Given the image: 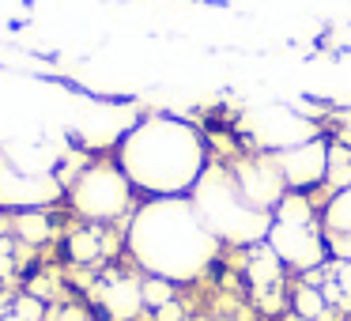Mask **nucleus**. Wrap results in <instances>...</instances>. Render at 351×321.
Returning a JSON list of instances; mask_svg holds the SVG:
<instances>
[{
  "label": "nucleus",
  "instance_id": "nucleus-13",
  "mask_svg": "<svg viewBox=\"0 0 351 321\" xmlns=\"http://www.w3.org/2000/svg\"><path fill=\"white\" fill-rule=\"evenodd\" d=\"M12 235L19 238L23 246H42L49 235H53V223L42 208H27V212L12 215Z\"/></svg>",
  "mask_w": 351,
  "mask_h": 321
},
{
  "label": "nucleus",
  "instance_id": "nucleus-7",
  "mask_svg": "<svg viewBox=\"0 0 351 321\" xmlns=\"http://www.w3.org/2000/svg\"><path fill=\"white\" fill-rule=\"evenodd\" d=\"M230 174H234L242 197L250 200L253 208H261V212H272V208L287 197V182H283L280 167H276L272 152L245 155V159H238L234 167H230Z\"/></svg>",
  "mask_w": 351,
  "mask_h": 321
},
{
  "label": "nucleus",
  "instance_id": "nucleus-5",
  "mask_svg": "<svg viewBox=\"0 0 351 321\" xmlns=\"http://www.w3.org/2000/svg\"><path fill=\"white\" fill-rule=\"evenodd\" d=\"M265 242L283 261V268H295V272H313L332 257L317 219H272Z\"/></svg>",
  "mask_w": 351,
  "mask_h": 321
},
{
  "label": "nucleus",
  "instance_id": "nucleus-12",
  "mask_svg": "<svg viewBox=\"0 0 351 321\" xmlns=\"http://www.w3.org/2000/svg\"><path fill=\"white\" fill-rule=\"evenodd\" d=\"M250 280H253V287H257V295H265V291H268V298H280L283 261L268 250V242L250 246Z\"/></svg>",
  "mask_w": 351,
  "mask_h": 321
},
{
  "label": "nucleus",
  "instance_id": "nucleus-11",
  "mask_svg": "<svg viewBox=\"0 0 351 321\" xmlns=\"http://www.w3.org/2000/svg\"><path fill=\"white\" fill-rule=\"evenodd\" d=\"M69 257L76 261V265H99V261H106L110 253H114V235L106 230V223H84V227H76L69 235Z\"/></svg>",
  "mask_w": 351,
  "mask_h": 321
},
{
  "label": "nucleus",
  "instance_id": "nucleus-6",
  "mask_svg": "<svg viewBox=\"0 0 351 321\" xmlns=\"http://www.w3.org/2000/svg\"><path fill=\"white\" fill-rule=\"evenodd\" d=\"M242 132L261 147V152H283V147H295L302 140L317 136V125L310 117H298L287 106H265L253 117L242 121Z\"/></svg>",
  "mask_w": 351,
  "mask_h": 321
},
{
  "label": "nucleus",
  "instance_id": "nucleus-14",
  "mask_svg": "<svg viewBox=\"0 0 351 321\" xmlns=\"http://www.w3.org/2000/svg\"><path fill=\"white\" fill-rule=\"evenodd\" d=\"M291 306H295V313H298L302 321H325L328 310H332V302H328L325 291H321L313 280H306L302 287H295V295H291Z\"/></svg>",
  "mask_w": 351,
  "mask_h": 321
},
{
  "label": "nucleus",
  "instance_id": "nucleus-3",
  "mask_svg": "<svg viewBox=\"0 0 351 321\" xmlns=\"http://www.w3.org/2000/svg\"><path fill=\"white\" fill-rule=\"evenodd\" d=\"M189 200L197 208V215L204 219V227L212 230L219 242L230 246H257L268 238L272 227V212H261L242 197L230 167H204V174L197 178V185L189 189Z\"/></svg>",
  "mask_w": 351,
  "mask_h": 321
},
{
  "label": "nucleus",
  "instance_id": "nucleus-2",
  "mask_svg": "<svg viewBox=\"0 0 351 321\" xmlns=\"http://www.w3.org/2000/svg\"><path fill=\"white\" fill-rule=\"evenodd\" d=\"M117 167L152 197H182L197 185L208 167L204 136L178 117H147L136 121L117 144Z\"/></svg>",
  "mask_w": 351,
  "mask_h": 321
},
{
  "label": "nucleus",
  "instance_id": "nucleus-15",
  "mask_svg": "<svg viewBox=\"0 0 351 321\" xmlns=\"http://www.w3.org/2000/svg\"><path fill=\"white\" fill-rule=\"evenodd\" d=\"M140 291H144V306H152V310L174 302V283L162 280V276H147V280H140Z\"/></svg>",
  "mask_w": 351,
  "mask_h": 321
},
{
  "label": "nucleus",
  "instance_id": "nucleus-1",
  "mask_svg": "<svg viewBox=\"0 0 351 321\" xmlns=\"http://www.w3.org/2000/svg\"><path fill=\"white\" fill-rule=\"evenodd\" d=\"M129 253L147 276H162L170 283L197 280L219 253V238L204 227L193 200L155 197L132 215Z\"/></svg>",
  "mask_w": 351,
  "mask_h": 321
},
{
  "label": "nucleus",
  "instance_id": "nucleus-8",
  "mask_svg": "<svg viewBox=\"0 0 351 321\" xmlns=\"http://www.w3.org/2000/svg\"><path fill=\"white\" fill-rule=\"evenodd\" d=\"M276 167H280L287 189L295 193H306L313 185H325L328 178V140L313 136V140H302L295 147H283V152H272Z\"/></svg>",
  "mask_w": 351,
  "mask_h": 321
},
{
  "label": "nucleus",
  "instance_id": "nucleus-9",
  "mask_svg": "<svg viewBox=\"0 0 351 321\" xmlns=\"http://www.w3.org/2000/svg\"><path fill=\"white\" fill-rule=\"evenodd\" d=\"M95 302L106 310V318L114 321H132L140 310H144V291H140V280L121 272H106L95 283Z\"/></svg>",
  "mask_w": 351,
  "mask_h": 321
},
{
  "label": "nucleus",
  "instance_id": "nucleus-10",
  "mask_svg": "<svg viewBox=\"0 0 351 321\" xmlns=\"http://www.w3.org/2000/svg\"><path fill=\"white\" fill-rule=\"evenodd\" d=\"M321 230H325L328 253L340 261H351V185L332 193V200L321 212Z\"/></svg>",
  "mask_w": 351,
  "mask_h": 321
},
{
  "label": "nucleus",
  "instance_id": "nucleus-4",
  "mask_svg": "<svg viewBox=\"0 0 351 321\" xmlns=\"http://www.w3.org/2000/svg\"><path fill=\"white\" fill-rule=\"evenodd\" d=\"M69 204L76 208L80 219L87 223H114L132 208V182L125 170L110 159H91L80 178L64 189Z\"/></svg>",
  "mask_w": 351,
  "mask_h": 321
}]
</instances>
